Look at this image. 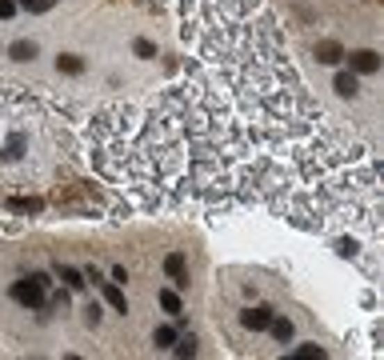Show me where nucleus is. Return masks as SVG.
I'll return each instance as SVG.
<instances>
[{"label":"nucleus","mask_w":384,"mask_h":360,"mask_svg":"<svg viewBox=\"0 0 384 360\" xmlns=\"http://www.w3.org/2000/svg\"><path fill=\"white\" fill-rule=\"evenodd\" d=\"M13 300H16V304H24V309H45V284H40L36 277L16 280V284H13Z\"/></svg>","instance_id":"obj_1"},{"label":"nucleus","mask_w":384,"mask_h":360,"mask_svg":"<svg viewBox=\"0 0 384 360\" xmlns=\"http://www.w3.org/2000/svg\"><path fill=\"white\" fill-rule=\"evenodd\" d=\"M164 272L173 277L176 288H189V268H184V256H180V252H173V256L164 261Z\"/></svg>","instance_id":"obj_2"},{"label":"nucleus","mask_w":384,"mask_h":360,"mask_svg":"<svg viewBox=\"0 0 384 360\" xmlns=\"http://www.w3.org/2000/svg\"><path fill=\"white\" fill-rule=\"evenodd\" d=\"M269 320H272V309H264V304H256V309H248L244 316H240V325H244V328H253V332L269 328Z\"/></svg>","instance_id":"obj_3"},{"label":"nucleus","mask_w":384,"mask_h":360,"mask_svg":"<svg viewBox=\"0 0 384 360\" xmlns=\"http://www.w3.org/2000/svg\"><path fill=\"white\" fill-rule=\"evenodd\" d=\"M381 68V56L376 52H352V72H376Z\"/></svg>","instance_id":"obj_4"},{"label":"nucleus","mask_w":384,"mask_h":360,"mask_svg":"<svg viewBox=\"0 0 384 360\" xmlns=\"http://www.w3.org/2000/svg\"><path fill=\"white\" fill-rule=\"evenodd\" d=\"M8 208H13V213H40V208H45V200H40V197H13V200H8Z\"/></svg>","instance_id":"obj_5"},{"label":"nucleus","mask_w":384,"mask_h":360,"mask_svg":"<svg viewBox=\"0 0 384 360\" xmlns=\"http://www.w3.org/2000/svg\"><path fill=\"white\" fill-rule=\"evenodd\" d=\"M340 56H344V52H340V44H336V40H324V44H317V60H320V65H336Z\"/></svg>","instance_id":"obj_6"},{"label":"nucleus","mask_w":384,"mask_h":360,"mask_svg":"<svg viewBox=\"0 0 384 360\" xmlns=\"http://www.w3.org/2000/svg\"><path fill=\"white\" fill-rule=\"evenodd\" d=\"M104 300H109V304H112L116 312H128L125 293H120V284H116V280H109V284H104Z\"/></svg>","instance_id":"obj_7"},{"label":"nucleus","mask_w":384,"mask_h":360,"mask_svg":"<svg viewBox=\"0 0 384 360\" xmlns=\"http://www.w3.org/2000/svg\"><path fill=\"white\" fill-rule=\"evenodd\" d=\"M269 328H272V336H276L280 344H285V341H292V320H285V316H280V320L272 316V320H269Z\"/></svg>","instance_id":"obj_8"},{"label":"nucleus","mask_w":384,"mask_h":360,"mask_svg":"<svg viewBox=\"0 0 384 360\" xmlns=\"http://www.w3.org/2000/svg\"><path fill=\"white\" fill-rule=\"evenodd\" d=\"M356 88H360V84H356L352 72H340V76H336V92H340V97H356Z\"/></svg>","instance_id":"obj_9"},{"label":"nucleus","mask_w":384,"mask_h":360,"mask_svg":"<svg viewBox=\"0 0 384 360\" xmlns=\"http://www.w3.org/2000/svg\"><path fill=\"white\" fill-rule=\"evenodd\" d=\"M160 309L173 312V316H180V296H176L173 288H164V293H160Z\"/></svg>","instance_id":"obj_10"},{"label":"nucleus","mask_w":384,"mask_h":360,"mask_svg":"<svg viewBox=\"0 0 384 360\" xmlns=\"http://www.w3.org/2000/svg\"><path fill=\"white\" fill-rule=\"evenodd\" d=\"M13 56H16V60H32V56H36V44H32V40H16Z\"/></svg>","instance_id":"obj_11"},{"label":"nucleus","mask_w":384,"mask_h":360,"mask_svg":"<svg viewBox=\"0 0 384 360\" xmlns=\"http://www.w3.org/2000/svg\"><path fill=\"white\" fill-rule=\"evenodd\" d=\"M61 280L72 288V293H77V288H84V277H80L77 268H61Z\"/></svg>","instance_id":"obj_12"},{"label":"nucleus","mask_w":384,"mask_h":360,"mask_svg":"<svg viewBox=\"0 0 384 360\" xmlns=\"http://www.w3.org/2000/svg\"><path fill=\"white\" fill-rule=\"evenodd\" d=\"M176 344V357H192V352H196V341H192V336H180V341H173Z\"/></svg>","instance_id":"obj_13"},{"label":"nucleus","mask_w":384,"mask_h":360,"mask_svg":"<svg viewBox=\"0 0 384 360\" xmlns=\"http://www.w3.org/2000/svg\"><path fill=\"white\" fill-rule=\"evenodd\" d=\"M296 357H301V360H312V357H324V348H320V344H304V348H296Z\"/></svg>","instance_id":"obj_14"},{"label":"nucleus","mask_w":384,"mask_h":360,"mask_svg":"<svg viewBox=\"0 0 384 360\" xmlns=\"http://www.w3.org/2000/svg\"><path fill=\"white\" fill-rule=\"evenodd\" d=\"M132 52H136L141 60H152V56H157V49H152L148 40H136V44H132Z\"/></svg>","instance_id":"obj_15"},{"label":"nucleus","mask_w":384,"mask_h":360,"mask_svg":"<svg viewBox=\"0 0 384 360\" xmlns=\"http://www.w3.org/2000/svg\"><path fill=\"white\" fill-rule=\"evenodd\" d=\"M56 65H61L64 72H72V76H77L80 68H84V65H80V56H61V60H56Z\"/></svg>","instance_id":"obj_16"},{"label":"nucleus","mask_w":384,"mask_h":360,"mask_svg":"<svg viewBox=\"0 0 384 360\" xmlns=\"http://www.w3.org/2000/svg\"><path fill=\"white\" fill-rule=\"evenodd\" d=\"M173 341H176V328H157V344H160V348H168Z\"/></svg>","instance_id":"obj_17"},{"label":"nucleus","mask_w":384,"mask_h":360,"mask_svg":"<svg viewBox=\"0 0 384 360\" xmlns=\"http://www.w3.org/2000/svg\"><path fill=\"white\" fill-rule=\"evenodd\" d=\"M336 252H340V256H356V240H340Z\"/></svg>","instance_id":"obj_18"},{"label":"nucleus","mask_w":384,"mask_h":360,"mask_svg":"<svg viewBox=\"0 0 384 360\" xmlns=\"http://www.w3.org/2000/svg\"><path fill=\"white\" fill-rule=\"evenodd\" d=\"M16 13V0H0V20H8Z\"/></svg>","instance_id":"obj_19"},{"label":"nucleus","mask_w":384,"mask_h":360,"mask_svg":"<svg viewBox=\"0 0 384 360\" xmlns=\"http://www.w3.org/2000/svg\"><path fill=\"white\" fill-rule=\"evenodd\" d=\"M84 320H88V325H96V320H100V309H96V304H88V309H84Z\"/></svg>","instance_id":"obj_20"},{"label":"nucleus","mask_w":384,"mask_h":360,"mask_svg":"<svg viewBox=\"0 0 384 360\" xmlns=\"http://www.w3.org/2000/svg\"><path fill=\"white\" fill-rule=\"evenodd\" d=\"M16 4H24V8H29V4H32V0H16Z\"/></svg>","instance_id":"obj_21"}]
</instances>
